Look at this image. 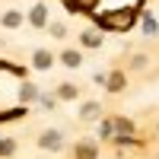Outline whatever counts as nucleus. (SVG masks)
<instances>
[{
  "mask_svg": "<svg viewBox=\"0 0 159 159\" xmlns=\"http://www.w3.org/2000/svg\"><path fill=\"white\" fill-rule=\"evenodd\" d=\"M57 96H61V99H73V96H76V86H70V83H64V86L57 89Z\"/></svg>",
  "mask_w": 159,
  "mask_h": 159,
  "instance_id": "6e6552de",
  "label": "nucleus"
},
{
  "mask_svg": "<svg viewBox=\"0 0 159 159\" xmlns=\"http://www.w3.org/2000/svg\"><path fill=\"white\" fill-rule=\"evenodd\" d=\"M19 96H22V102L35 99V86H32V83H22V86H19Z\"/></svg>",
  "mask_w": 159,
  "mask_h": 159,
  "instance_id": "0eeeda50",
  "label": "nucleus"
},
{
  "mask_svg": "<svg viewBox=\"0 0 159 159\" xmlns=\"http://www.w3.org/2000/svg\"><path fill=\"white\" fill-rule=\"evenodd\" d=\"M121 86H124V76H121V73H111V80H108V89H111V92H118Z\"/></svg>",
  "mask_w": 159,
  "mask_h": 159,
  "instance_id": "1a4fd4ad",
  "label": "nucleus"
},
{
  "mask_svg": "<svg viewBox=\"0 0 159 159\" xmlns=\"http://www.w3.org/2000/svg\"><path fill=\"white\" fill-rule=\"evenodd\" d=\"M61 143H64V137L57 134V130H48V134H42V147H45V150H61Z\"/></svg>",
  "mask_w": 159,
  "mask_h": 159,
  "instance_id": "f257e3e1",
  "label": "nucleus"
},
{
  "mask_svg": "<svg viewBox=\"0 0 159 159\" xmlns=\"http://www.w3.org/2000/svg\"><path fill=\"white\" fill-rule=\"evenodd\" d=\"M99 115V102H89V105H83V118H96Z\"/></svg>",
  "mask_w": 159,
  "mask_h": 159,
  "instance_id": "9b49d317",
  "label": "nucleus"
},
{
  "mask_svg": "<svg viewBox=\"0 0 159 159\" xmlns=\"http://www.w3.org/2000/svg\"><path fill=\"white\" fill-rule=\"evenodd\" d=\"M89 3H92V0H67V7H70V10H86Z\"/></svg>",
  "mask_w": 159,
  "mask_h": 159,
  "instance_id": "ddd939ff",
  "label": "nucleus"
},
{
  "mask_svg": "<svg viewBox=\"0 0 159 159\" xmlns=\"http://www.w3.org/2000/svg\"><path fill=\"white\" fill-rule=\"evenodd\" d=\"M96 156H99V150L92 143H80L76 147V159H96Z\"/></svg>",
  "mask_w": 159,
  "mask_h": 159,
  "instance_id": "20e7f679",
  "label": "nucleus"
},
{
  "mask_svg": "<svg viewBox=\"0 0 159 159\" xmlns=\"http://www.w3.org/2000/svg\"><path fill=\"white\" fill-rule=\"evenodd\" d=\"M64 32H67V29H64L61 22H54V25H51V35H57V38H64Z\"/></svg>",
  "mask_w": 159,
  "mask_h": 159,
  "instance_id": "4468645a",
  "label": "nucleus"
},
{
  "mask_svg": "<svg viewBox=\"0 0 159 159\" xmlns=\"http://www.w3.org/2000/svg\"><path fill=\"white\" fill-rule=\"evenodd\" d=\"M51 64H54V57L48 51H35V67L38 70H51Z\"/></svg>",
  "mask_w": 159,
  "mask_h": 159,
  "instance_id": "7ed1b4c3",
  "label": "nucleus"
},
{
  "mask_svg": "<svg viewBox=\"0 0 159 159\" xmlns=\"http://www.w3.org/2000/svg\"><path fill=\"white\" fill-rule=\"evenodd\" d=\"M118 130H121V134H130V121H121V118H118V124H115Z\"/></svg>",
  "mask_w": 159,
  "mask_h": 159,
  "instance_id": "2eb2a0df",
  "label": "nucleus"
},
{
  "mask_svg": "<svg viewBox=\"0 0 159 159\" xmlns=\"http://www.w3.org/2000/svg\"><path fill=\"white\" fill-rule=\"evenodd\" d=\"M19 22H22V16H19V13H16V10H10V13H7V16H3V25H7V29H16V25H19Z\"/></svg>",
  "mask_w": 159,
  "mask_h": 159,
  "instance_id": "423d86ee",
  "label": "nucleus"
},
{
  "mask_svg": "<svg viewBox=\"0 0 159 159\" xmlns=\"http://www.w3.org/2000/svg\"><path fill=\"white\" fill-rule=\"evenodd\" d=\"M64 64H67V67H76V64H80V54H76V51H64Z\"/></svg>",
  "mask_w": 159,
  "mask_h": 159,
  "instance_id": "9d476101",
  "label": "nucleus"
},
{
  "mask_svg": "<svg viewBox=\"0 0 159 159\" xmlns=\"http://www.w3.org/2000/svg\"><path fill=\"white\" fill-rule=\"evenodd\" d=\"M29 19H32V25H45L48 22V7L45 3H35L32 13H29Z\"/></svg>",
  "mask_w": 159,
  "mask_h": 159,
  "instance_id": "f03ea898",
  "label": "nucleus"
},
{
  "mask_svg": "<svg viewBox=\"0 0 159 159\" xmlns=\"http://www.w3.org/2000/svg\"><path fill=\"white\" fill-rule=\"evenodd\" d=\"M99 42H102V32H83V45H89V48H99Z\"/></svg>",
  "mask_w": 159,
  "mask_h": 159,
  "instance_id": "39448f33",
  "label": "nucleus"
},
{
  "mask_svg": "<svg viewBox=\"0 0 159 159\" xmlns=\"http://www.w3.org/2000/svg\"><path fill=\"white\" fill-rule=\"evenodd\" d=\"M13 147H16L13 140H0V156H10V153H13Z\"/></svg>",
  "mask_w": 159,
  "mask_h": 159,
  "instance_id": "f8f14e48",
  "label": "nucleus"
}]
</instances>
